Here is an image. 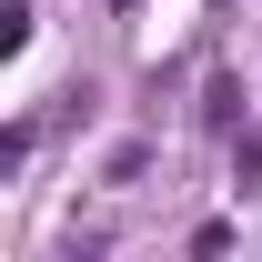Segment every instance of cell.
I'll list each match as a JSON object with an SVG mask.
<instances>
[{
    "instance_id": "1",
    "label": "cell",
    "mask_w": 262,
    "mask_h": 262,
    "mask_svg": "<svg viewBox=\"0 0 262 262\" xmlns=\"http://www.w3.org/2000/svg\"><path fill=\"white\" fill-rule=\"evenodd\" d=\"M202 121H212V131H232V121H242V81H232V71L202 91Z\"/></svg>"
}]
</instances>
